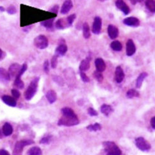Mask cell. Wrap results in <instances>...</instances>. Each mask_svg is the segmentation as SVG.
Here are the masks:
<instances>
[{
	"label": "cell",
	"mask_w": 155,
	"mask_h": 155,
	"mask_svg": "<svg viewBox=\"0 0 155 155\" xmlns=\"http://www.w3.org/2000/svg\"><path fill=\"white\" fill-rule=\"evenodd\" d=\"M62 117L58 122V125L72 127L80 123L79 119L73 110L70 107H64L61 109Z\"/></svg>",
	"instance_id": "6da1fadb"
},
{
	"label": "cell",
	"mask_w": 155,
	"mask_h": 155,
	"mask_svg": "<svg viewBox=\"0 0 155 155\" xmlns=\"http://www.w3.org/2000/svg\"><path fill=\"white\" fill-rule=\"evenodd\" d=\"M40 80L39 77H36L33 79V80L31 82L28 87L27 88L26 91L24 93L25 99L27 101L31 100L33 97L35 96L37 91L38 81Z\"/></svg>",
	"instance_id": "7a4b0ae2"
},
{
	"label": "cell",
	"mask_w": 155,
	"mask_h": 155,
	"mask_svg": "<svg viewBox=\"0 0 155 155\" xmlns=\"http://www.w3.org/2000/svg\"><path fill=\"white\" fill-rule=\"evenodd\" d=\"M106 155H122V151L114 142L107 141L102 143Z\"/></svg>",
	"instance_id": "3957f363"
},
{
	"label": "cell",
	"mask_w": 155,
	"mask_h": 155,
	"mask_svg": "<svg viewBox=\"0 0 155 155\" xmlns=\"http://www.w3.org/2000/svg\"><path fill=\"white\" fill-rule=\"evenodd\" d=\"M34 143V141L32 140H23L16 142L12 155H22L24 147Z\"/></svg>",
	"instance_id": "277c9868"
},
{
	"label": "cell",
	"mask_w": 155,
	"mask_h": 155,
	"mask_svg": "<svg viewBox=\"0 0 155 155\" xmlns=\"http://www.w3.org/2000/svg\"><path fill=\"white\" fill-rule=\"evenodd\" d=\"M135 143L138 149L142 151H148L151 148L150 143L143 137L137 138L135 140Z\"/></svg>",
	"instance_id": "5b68a950"
},
{
	"label": "cell",
	"mask_w": 155,
	"mask_h": 155,
	"mask_svg": "<svg viewBox=\"0 0 155 155\" xmlns=\"http://www.w3.org/2000/svg\"><path fill=\"white\" fill-rule=\"evenodd\" d=\"M34 45L38 49H45L48 45V40L46 36L40 35L36 37L34 40Z\"/></svg>",
	"instance_id": "8992f818"
},
{
	"label": "cell",
	"mask_w": 155,
	"mask_h": 155,
	"mask_svg": "<svg viewBox=\"0 0 155 155\" xmlns=\"http://www.w3.org/2000/svg\"><path fill=\"white\" fill-rule=\"evenodd\" d=\"M21 68V67L20 64L18 63H13L9 67L8 73L10 76L11 79V78H16V77L18 76L19 72L20 71Z\"/></svg>",
	"instance_id": "52a82bcc"
},
{
	"label": "cell",
	"mask_w": 155,
	"mask_h": 155,
	"mask_svg": "<svg viewBox=\"0 0 155 155\" xmlns=\"http://www.w3.org/2000/svg\"><path fill=\"white\" fill-rule=\"evenodd\" d=\"M136 51V47L132 39H128L126 44V53L128 56L133 55Z\"/></svg>",
	"instance_id": "ba28073f"
},
{
	"label": "cell",
	"mask_w": 155,
	"mask_h": 155,
	"mask_svg": "<svg viewBox=\"0 0 155 155\" xmlns=\"http://www.w3.org/2000/svg\"><path fill=\"white\" fill-rule=\"evenodd\" d=\"M102 28V19L100 17H96L94 19L93 25V32L95 34L100 33Z\"/></svg>",
	"instance_id": "9c48e42d"
},
{
	"label": "cell",
	"mask_w": 155,
	"mask_h": 155,
	"mask_svg": "<svg viewBox=\"0 0 155 155\" xmlns=\"http://www.w3.org/2000/svg\"><path fill=\"white\" fill-rule=\"evenodd\" d=\"M123 22L124 24L131 27H138L140 25V21L138 18L135 17H129L125 18Z\"/></svg>",
	"instance_id": "30bf717a"
},
{
	"label": "cell",
	"mask_w": 155,
	"mask_h": 155,
	"mask_svg": "<svg viewBox=\"0 0 155 155\" xmlns=\"http://www.w3.org/2000/svg\"><path fill=\"white\" fill-rule=\"evenodd\" d=\"M115 5L117 6V8L119 9L121 11H122L125 15H128L130 11V8H129L127 5L124 1H122V0H117V1H116Z\"/></svg>",
	"instance_id": "8fae6325"
},
{
	"label": "cell",
	"mask_w": 155,
	"mask_h": 155,
	"mask_svg": "<svg viewBox=\"0 0 155 155\" xmlns=\"http://www.w3.org/2000/svg\"><path fill=\"white\" fill-rule=\"evenodd\" d=\"M125 77V74L123 71V69L121 67L119 66L115 69V80L117 81V83H121Z\"/></svg>",
	"instance_id": "7c38bea8"
},
{
	"label": "cell",
	"mask_w": 155,
	"mask_h": 155,
	"mask_svg": "<svg viewBox=\"0 0 155 155\" xmlns=\"http://www.w3.org/2000/svg\"><path fill=\"white\" fill-rule=\"evenodd\" d=\"M107 32L111 39H115L119 35V29L113 25H109L107 28Z\"/></svg>",
	"instance_id": "4fadbf2b"
},
{
	"label": "cell",
	"mask_w": 155,
	"mask_h": 155,
	"mask_svg": "<svg viewBox=\"0 0 155 155\" xmlns=\"http://www.w3.org/2000/svg\"><path fill=\"white\" fill-rule=\"evenodd\" d=\"M2 99L4 103L10 107H16L17 105L16 100L10 96L4 95L2 96Z\"/></svg>",
	"instance_id": "5bb4252c"
},
{
	"label": "cell",
	"mask_w": 155,
	"mask_h": 155,
	"mask_svg": "<svg viewBox=\"0 0 155 155\" xmlns=\"http://www.w3.org/2000/svg\"><path fill=\"white\" fill-rule=\"evenodd\" d=\"M68 50V47L64 43H61L59 44L55 50V55L57 57H61L66 54Z\"/></svg>",
	"instance_id": "9a60e30c"
},
{
	"label": "cell",
	"mask_w": 155,
	"mask_h": 155,
	"mask_svg": "<svg viewBox=\"0 0 155 155\" xmlns=\"http://www.w3.org/2000/svg\"><path fill=\"white\" fill-rule=\"evenodd\" d=\"M95 65L97 69V71L99 72H102L106 70V65L104 61L101 58H98L95 61Z\"/></svg>",
	"instance_id": "2e32d148"
},
{
	"label": "cell",
	"mask_w": 155,
	"mask_h": 155,
	"mask_svg": "<svg viewBox=\"0 0 155 155\" xmlns=\"http://www.w3.org/2000/svg\"><path fill=\"white\" fill-rule=\"evenodd\" d=\"M73 8V3L71 1L68 0V1H65L62 5L61 9V13L65 15L71 10V9Z\"/></svg>",
	"instance_id": "e0dca14e"
},
{
	"label": "cell",
	"mask_w": 155,
	"mask_h": 155,
	"mask_svg": "<svg viewBox=\"0 0 155 155\" xmlns=\"http://www.w3.org/2000/svg\"><path fill=\"white\" fill-rule=\"evenodd\" d=\"M11 80L10 76L8 71L3 68H0V81L6 83Z\"/></svg>",
	"instance_id": "ac0fdd59"
},
{
	"label": "cell",
	"mask_w": 155,
	"mask_h": 155,
	"mask_svg": "<svg viewBox=\"0 0 155 155\" xmlns=\"http://www.w3.org/2000/svg\"><path fill=\"white\" fill-rule=\"evenodd\" d=\"M46 97L50 104H53L57 99L56 92L54 90H49L46 94Z\"/></svg>",
	"instance_id": "d6986e66"
},
{
	"label": "cell",
	"mask_w": 155,
	"mask_h": 155,
	"mask_svg": "<svg viewBox=\"0 0 155 155\" xmlns=\"http://www.w3.org/2000/svg\"><path fill=\"white\" fill-rule=\"evenodd\" d=\"M13 132V128L9 123H5L3 126V133L6 137L10 136Z\"/></svg>",
	"instance_id": "ffe728a7"
},
{
	"label": "cell",
	"mask_w": 155,
	"mask_h": 155,
	"mask_svg": "<svg viewBox=\"0 0 155 155\" xmlns=\"http://www.w3.org/2000/svg\"><path fill=\"white\" fill-rule=\"evenodd\" d=\"M114 111L113 108L107 104H103L101 107V112L106 116H109Z\"/></svg>",
	"instance_id": "44dd1931"
},
{
	"label": "cell",
	"mask_w": 155,
	"mask_h": 155,
	"mask_svg": "<svg viewBox=\"0 0 155 155\" xmlns=\"http://www.w3.org/2000/svg\"><path fill=\"white\" fill-rule=\"evenodd\" d=\"M90 67V59L87 58L86 59L83 60L80 65V70L81 72H84L87 71Z\"/></svg>",
	"instance_id": "7402d4cb"
},
{
	"label": "cell",
	"mask_w": 155,
	"mask_h": 155,
	"mask_svg": "<svg viewBox=\"0 0 155 155\" xmlns=\"http://www.w3.org/2000/svg\"><path fill=\"white\" fill-rule=\"evenodd\" d=\"M67 26H69V25L67 22V19L66 21H64V19H60L55 22V27L58 29H63Z\"/></svg>",
	"instance_id": "603a6c76"
},
{
	"label": "cell",
	"mask_w": 155,
	"mask_h": 155,
	"mask_svg": "<svg viewBox=\"0 0 155 155\" xmlns=\"http://www.w3.org/2000/svg\"><path fill=\"white\" fill-rule=\"evenodd\" d=\"M54 19H55V18H52V19H49L45 20V21H43L41 22V25H42L43 27L50 30L51 29H52V28H53Z\"/></svg>",
	"instance_id": "cb8c5ba5"
},
{
	"label": "cell",
	"mask_w": 155,
	"mask_h": 155,
	"mask_svg": "<svg viewBox=\"0 0 155 155\" xmlns=\"http://www.w3.org/2000/svg\"><path fill=\"white\" fill-rule=\"evenodd\" d=\"M148 76V73L146 72H143V73H141L138 77L137 78V88H140L141 87L142 83H143V81L145 80V79Z\"/></svg>",
	"instance_id": "d4e9b609"
},
{
	"label": "cell",
	"mask_w": 155,
	"mask_h": 155,
	"mask_svg": "<svg viewBox=\"0 0 155 155\" xmlns=\"http://www.w3.org/2000/svg\"><path fill=\"white\" fill-rule=\"evenodd\" d=\"M86 128L88 130L91 132H97L99 130H101L102 128V126L99 123H95L94 124H91L87 126Z\"/></svg>",
	"instance_id": "484cf974"
},
{
	"label": "cell",
	"mask_w": 155,
	"mask_h": 155,
	"mask_svg": "<svg viewBox=\"0 0 155 155\" xmlns=\"http://www.w3.org/2000/svg\"><path fill=\"white\" fill-rule=\"evenodd\" d=\"M83 36L85 38H89L90 37H91L90 28L87 22L84 23L83 25Z\"/></svg>",
	"instance_id": "4316f807"
},
{
	"label": "cell",
	"mask_w": 155,
	"mask_h": 155,
	"mask_svg": "<svg viewBox=\"0 0 155 155\" xmlns=\"http://www.w3.org/2000/svg\"><path fill=\"white\" fill-rule=\"evenodd\" d=\"M28 155H42V152L40 148L34 147L28 151Z\"/></svg>",
	"instance_id": "83f0119b"
},
{
	"label": "cell",
	"mask_w": 155,
	"mask_h": 155,
	"mask_svg": "<svg viewBox=\"0 0 155 155\" xmlns=\"http://www.w3.org/2000/svg\"><path fill=\"white\" fill-rule=\"evenodd\" d=\"M139 96H140L139 93L134 89H129L127 92V97L129 99H132L134 97H138Z\"/></svg>",
	"instance_id": "f1b7e54d"
},
{
	"label": "cell",
	"mask_w": 155,
	"mask_h": 155,
	"mask_svg": "<svg viewBox=\"0 0 155 155\" xmlns=\"http://www.w3.org/2000/svg\"><path fill=\"white\" fill-rule=\"evenodd\" d=\"M110 47L115 51H121L122 49V45L119 41H115L111 43Z\"/></svg>",
	"instance_id": "f546056e"
},
{
	"label": "cell",
	"mask_w": 155,
	"mask_h": 155,
	"mask_svg": "<svg viewBox=\"0 0 155 155\" xmlns=\"http://www.w3.org/2000/svg\"><path fill=\"white\" fill-rule=\"evenodd\" d=\"M145 5L149 11L152 12H155V1L148 0L145 2Z\"/></svg>",
	"instance_id": "4dcf8cb0"
},
{
	"label": "cell",
	"mask_w": 155,
	"mask_h": 155,
	"mask_svg": "<svg viewBox=\"0 0 155 155\" xmlns=\"http://www.w3.org/2000/svg\"><path fill=\"white\" fill-rule=\"evenodd\" d=\"M93 76L96 79V80L99 82H102L103 79H104V76H103V74H102L101 72H99L98 71H95L93 73Z\"/></svg>",
	"instance_id": "1f68e13d"
},
{
	"label": "cell",
	"mask_w": 155,
	"mask_h": 155,
	"mask_svg": "<svg viewBox=\"0 0 155 155\" xmlns=\"http://www.w3.org/2000/svg\"><path fill=\"white\" fill-rule=\"evenodd\" d=\"M51 137H52L51 135H47L41 139V140L40 141V143L41 144H48L50 142Z\"/></svg>",
	"instance_id": "d6a6232c"
},
{
	"label": "cell",
	"mask_w": 155,
	"mask_h": 155,
	"mask_svg": "<svg viewBox=\"0 0 155 155\" xmlns=\"http://www.w3.org/2000/svg\"><path fill=\"white\" fill-rule=\"evenodd\" d=\"M58 64V57L54 55L51 60V67L53 69L56 68Z\"/></svg>",
	"instance_id": "836d02e7"
},
{
	"label": "cell",
	"mask_w": 155,
	"mask_h": 155,
	"mask_svg": "<svg viewBox=\"0 0 155 155\" xmlns=\"http://www.w3.org/2000/svg\"><path fill=\"white\" fill-rule=\"evenodd\" d=\"M6 11H7L8 13L9 14V15H15V13H16L17 9H16L15 6H9L7 8Z\"/></svg>",
	"instance_id": "e575fe53"
},
{
	"label": "cell",
	"mask_w": 155,
	"mask_h": 155,
	"mask_svg": "<svg viewBox=\"0 0 155 155\" xmlns=\"http://www.w3.org/2000/svg\"><path fill=\"white\" fill-rule=\"evenodd\" d=\"M11 94H12V96H13V97L15 99H19V97L21 96L20 92L16 89H12L11 90Z\"/></svg>",
	"instance_id": "d590c367"
},
{
	"label": "cell",
	"mask_w": 155,
	"mask_h": 155,
	"mask_svg": "<svg viewBox=\"0 0 155 155\" xmlns=\"http://www.w3.org/2000/svg\"><path fill=\"white\" fill-rule=\"evenodd\" d=\"M75 18H76V15L75 14H73V15L68 16V18H67V22L69 25V26H70V25H72V24L73 23Z\"/></svg>",
	"instance_id": "8d00e7d4"
},
{
	"label": "cell",
	"mask_w": 155,
	"mask_h": 155,
	"mask_svg": "<svg viewBox=\"0 0 155 155\" xmlns=\"http://www.w3.org/2000/svg\"><path fill=\"white\" fill-rule=\"evenodd\" d=\"M87 112H88V114L91 116H97L98 115L97 112L92 107L88 108Z\"/></svg>",
	"instance_id": "74e56055"
},
{
	"label": "cell",
	"mask_w": 155,
	"mask_h": 155,
	"mask_svg": "<svg viewBox=\"0 0 155 155\" xmlns=\"http://www.w3.org/2000/svg\"><path fill=\"white\" fill-rule=\"evenodd\" d=\"M44 70L46 73H48L50 71V67H49V61L48 60H45L44 63Z\"/></svg>",
	"instance_id": "f35d334b"
},
{
	"label": "cell",
	"mask_w": 155,
	"mask_h": 155,
	"mask_svg": "<svg viewBox=\"0 0 155 155\" xmlns=\"http://www.w3.org/2000/svg\"><path fill=\"white\" fill-rule=\"evenodd\" d=\"M80 76H81V78L83 81H84L85 83H87L89 81V78H88V76L84 73V72L80 71Z\"/></svg>",
	"instance_id": "ab89813d"
},
{
	"label": "cell",
	"mask_w": 155,
	"mask_h": 155,
	"mask_svg": "<svg viewBox=\"0 0 155 155\" xmlns=\"http://www.w3.org/2000/svg\"><path fill=\"white\" fill-rule=\"evenodd\" d=\"M58 10H59V6L58 5H55L54 6L51 8L50 9H49L48 11L54 12V13H55V14H57L58 12Z\"/></svg>",
	"instance_id": "60d3db41"
},
{
	"label": "cell",
	"mask_w": 155,
	"mask_h": 155,
	"mask_svg": "<svg viewBox=\"0 0 155 155\" xmlns=\"http://www.w3.org/2000/svg\"><path fill=\"white\" fill-rule=\"evenodd\" d=\"M150 124L151 127L153 129H155V117H153L151 118V121H150Z\"/></svg>",
	"instance_id": "b9f144b4"
},
{
	"label": "cell",
	"mask_w": 155,
	"mask_h": 155,
	"mask_svg": "<svg viewBox=\"0 0 155 155\" xmlns=\"http://www.w3.org/2000/svg\"><path fill=\"white\" fill-rule=\"evenodd\" d=\"M0 155H10L9 152L5 150H0Z\"/></svg>",
	"instance_id": "7bdbcfd3"
},
{
	"label": "cell",
	"mask_w": 155,
	"mask_h": 155,
	"mask_svg": "<svg viewBox=\"0 0 155 155\" xmlns=\"http://www.w3.org/2000/svg\"><path fill=\"white\" fill-rule=\"evenodd\" d=\"M5 55H6L5 53L1 48H0V60H3L4 58V57H5Z\"/></svg>",
	"instance_id": "ee69618b"
},
{
	"label": "cell",
	"mask_w": 155,
	"mask_h": 155,
	"mask_svg": "<svg viewBox=\"0 0 155 155\" xmlns=\"http://www.w3.org/2000/svg\"><path fill=\"white\" fill-rule=\"evenodd\" d=\"M32 26H28V27H26V28H23V30L24 31H29V30H31V28Z\"/></svg>",
	"instance_id": "f6af8a7d"
},
{
	"label": "cell",
	"mask_w": 155,
	"mask_h": 155,
	"mask_svg": "<svg viewBox=\"0 0 155 155\" xmlns=\"http://www.w3.org/2000/svg\"><path fill=\"white\" fill-rule=\"evenodd\" d=\"M3 131H2L1 130H0V139H2L3 138Z\"/></svg>",
	"instance_id": "bcb514c9"
},
{
	"label": "cell",
	"mask_w": 155,
	"mask_h": 155,
	"mask_svg": "<svg viewBox=\"0 0 155 155\" xmlns=\"http://www.w3.org/2000/svg\"><path fill=\"white\" fill-rule=\"evenodd\" d=\"M0 11H5V9L3 6H0Z\"/></svg>",
	"instance_id": "7dc6e473"
},
{
	"label": "cell",
	"mask_w": 155,
	"mask_h": 155,
	"mask_svg": "<svg viewBox=\"0 0 155 155\" xmlns=\"http://www.w3.org/2000/svg\"><path fill=\"white\" fill-rule=\"evenodd\" d=\"M131 3H132L133 5H135V4L137 3V1H131Z\"/></svg>",
	"instance_id": "c3c4849f"
}]
</instances>
